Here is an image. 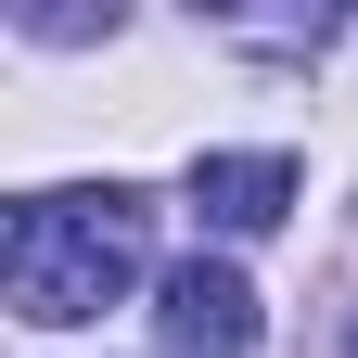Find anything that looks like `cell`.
<instances>
[{
	"label": "cell",
	"instance_id": "6da1fadb",
	"mask_svg": "<svg viewBox=\"0 0 358 358\" xmlns=\"http://www.w3.org/2000/svg\"><path fill=\"white\" fill-rule=\"evenodd\" d=\"M141 192H26L13 217H0V294H13V320L38 333H77L103 320V307L141 282Z\"/></svg>",
	"mask_w": 358,
	"mask_h": 358
},
{
	"label": "cell",
	"instance_id": "7a4b0ae2",
	"mask_svg": "<svg viewBox=\"0 0 358 358\" xmlns=\"http://www.w3.org/2000/svg\"><path fill=\"white\" fill-rule=\"evenodd\" d=\"M154 333H166V358H256V282H243V268H217V256L166 268Z\"/></svg>",
	"mask_w": 358,
	"mask_h": 358
},
{
	"label": "cell",
	"instance_id": "3957f363",
	"mask_svg": "<svg viewBox=\"0 0 358 358\" xmlns=\"http://www.w3.org/2000/svg\"><path fill=\"white\" fill-rule=\"evenodd\" d=\"M192 217L231 231V243L282 231L294 217V154H192Z\"/></svg>",
	"mask_w": 358,
	"mask_h": 358
}]
</instances>
